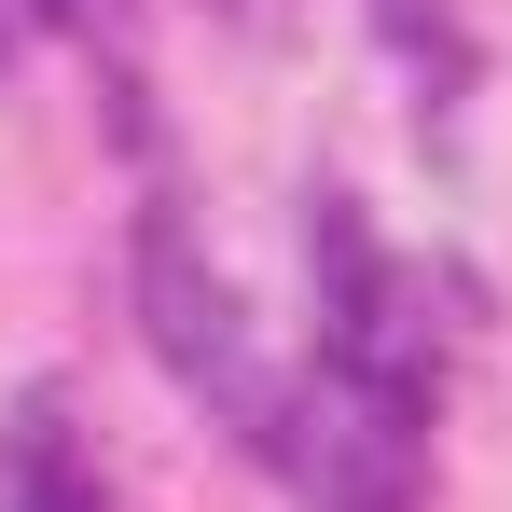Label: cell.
I'll return each instance as SVG.
<instances>
[{"label": "cell", "instance_id": "6da1fadb", "mask_svg": "<svg viewBox=\"0 0 512 512\" xmlns=\"http://www.w3.org/2000/svg\"><path fill=\"white\" fill-rule=\"evenodd\" d=\"M139 319H153V360H167L180 388H208V402H236V416L277 443V402H263L250 374V333H236V291L194 263L180 236V208H139Z\"/></svg>", "mask_w": 512, "mask_h": 512}, {"label": "cell", "instance_id": "7a4b0ae2", "mask_svg": "<svg viewBox=\"0 0 512 512\" xmlns=\"http://www.w3.org/2000/svg\"><path fill=\"white\" fill-rule=\"evenodd\" d=\"M0 512H97V471L70 457V429H56V402L0 443Z\"/></svg>", "mask_w": 512, "mask_h": 512}, {"label": "cell", "instance_id": "3957f363", "mask_svg": "<svg viewBox=\"0 0 512 512\" xmlns=\"http://www.w3.org/2000/svg\"><path fill=\"white\" fill-rule=\"evenodd\" d=\"M374 28L402 42V70H416L429 97H457V84H471V42H457V0H374Z\"/></svg>", "mask_w": 512, "mask_h": 512}]
</instances>
